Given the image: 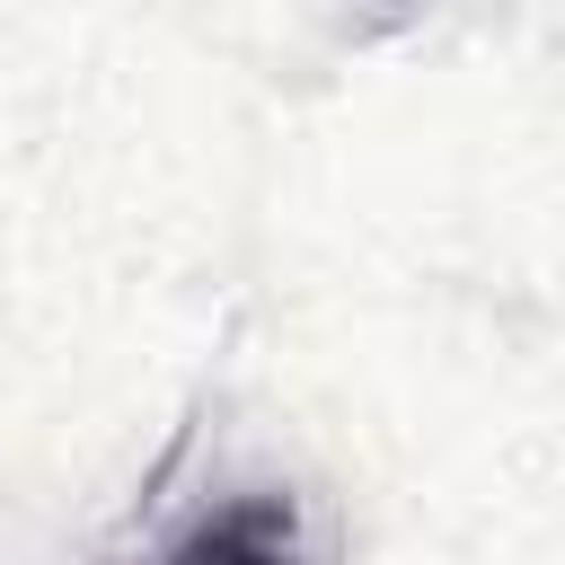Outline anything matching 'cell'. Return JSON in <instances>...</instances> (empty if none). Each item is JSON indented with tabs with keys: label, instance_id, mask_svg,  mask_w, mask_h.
Instances as JSON below:
<instances>
[{
	"label": "cell",
	"instance_id": "obj_1",
	"mask_svg": "<svg viewBox=\"0 0 565 565\" xmlns=\"http://www.w3.org/2000/svg\"><path fill=\"white\" fill-rule=\"evenodd\" d=\"M159 565H309V539L282 494H238V503L203 512Z\"/></svg>",
	"mask_w": 565,
	"mask_h": 565
}]
</instances>
